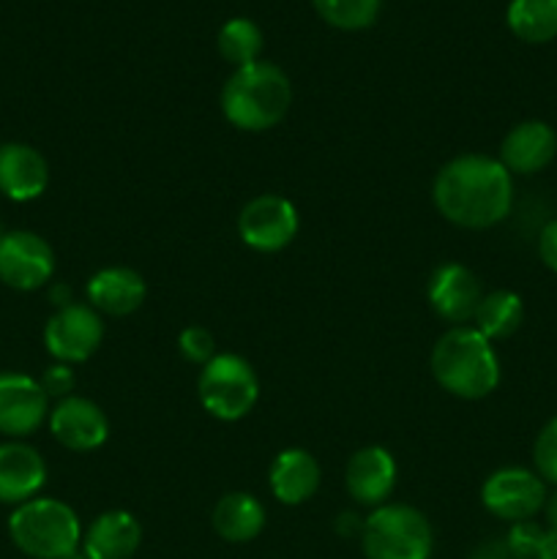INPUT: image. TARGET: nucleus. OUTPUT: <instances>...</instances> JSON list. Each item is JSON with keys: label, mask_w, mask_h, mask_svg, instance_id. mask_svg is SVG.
<instances>
[{"label": "nucleus", "mask_w": 557, "mask_h": 559, "mask_svg": "<svg viewBox=\"0 0 557 559\" xmlns=\"http://www.w3.org/2000/svg\"><path fill=\"white\" fill-rule=\"evenodd\" d=\"M431 200L446 222L462 229H489L513 207V175L497 156L462 153L440 167Z\"/></svg>", "instance_id": "f257e3e1"}, {"label": "nucleus", "mask_w": 557, "mask_h": 559, "mask_svg": "<svg viewBox=\"0 0 557 559\" xmlns=\"http://www.w3.org/2000/svg\"><path fill=\"white\" fill-rule=\"evenodd\" d=\"M431 377L451 396L478 402L500 385V358L473 325H457L431 347Z\"/></svg>", "instance_id": "f03ea898"}, {"label": "nucleus", "mask_w": 557, "mask_h": 559, "mask_svg": "<svg viewBox=\"0 0 557 559\" xmlns=\"http://www.w3.org/2000/svg\"><path fill=\"white\" fill-rule=\"evenodd\" d=\"M293 104V85L276 63L257 60L240 66L222 87V112L229 126L249 134L273 129Z\"/></svg>", "instance_id": "7ed1b4c3"}, {"label": "nucleus", "mask_w": 557, "mask_h": 559, "mask_svg": "<svg viewBox=\"0 0 557 559\" xmlns=\"http://www.w3.org/2000/svg\"><path fill=\"white\" fill-rule=\"evenodd\" d=\"M82 522L74 508L55 497H33L11 511L9 538L31 559H69L82 549Z\"/></svg>", "instance_id": "20e7f679"}, {"label": "nucleus", "mask_w": 557, "mask_h": 559, "mask_svg": "<svg viewBox=\"0 0 557 559\" xmlns=\"http://www.w3.org/2000/svg\"><path fill=\"white\" fill-rule=\"evenodd\" d=\"M360 549L366 559H429L435 533L418 508L386 502L364 519Z\"/></svg>", "instance_id": "39448f33"}, {"label": "nucleus", "mask_w": 557, "mask_h": 559, "mask_svg": "<svg viewBox=\"0 0 557 559\" xmlns=\"http://www.w3.org/2000/svg\"><path fill=\"white\" fill-rule=\"evenodd\" d=\"M197 396L208 415L224 424L244 420L260 399V377L254 366L235 353H216L200 369Z\"/></svg>", "instance_id": "423d86ee"}, {"label": "nucleus", "mask_w": 557, "mask_h": 559, "mask_svg": "<svg viewBox=\"0 0 557 559\" xmlns=\"http://www.w3.org/2000/svg\"><path fill=\"white\" fill-rule=\"evenodd\" d=\"M546 484L535 469L500 467L481 486V502L495 519L508 524L530 522L546 506Z\"/></svg>", "instance_id": "0eeeda50"}, {"label": "nucleus", "mask_w": 557, "mask_h": 559, "mask_svg": "<svg viewBox=\"0 0 557 559\" xmlns=\"http://www.w3.org/2000/svg\"><path fill=\"white\" fill-rule=\"evenodd\" d=\"M300 229L298 207L282 194H260L244 205L238 216V235L251 251L276 254L287 249Z\"/></svg>", "instance_id": "6e6552de"}, {"label": "nucleus", "mask_w": 557, "mask_h": 559, "mask_svg": "<svg viewBox=\"0 0 557 559\" xmlns=\"http://www.w3.org/2000/svg\"><path fill=\"white\" fill-rule=\"evenodd\" d=\"M104 342V320L93 306L66 304L44 325V347L58 364H85Z\"/></svg>", "instance_id": "1a4fd4ad"}, {"label": "nucleus", "mask_w": 557, "mask_h": 559, "mask_svg": "<svg viewBox=\"0 0 557 559\" xmlns=\"http://www.w3.org/2000/svg\"><path fill=\"white\" fill-rule=\"evenodd\" d=\"M55 276V251L27 229L0 233V282L20 293L42 289Z\"/></svg>", "instance_id": "9d476101"}, {"label": "nucleus", "mask_w": 557, "mask_h": 559, "mask_svg": "<svg viewBox=\"0 0 557 559\" xmlns=\"http://www.w3.org/2000/svg\"><path fill=\"white\" fill-rule=\"evenodd\" d=\"M49 418V396L42 382L22 371H0V435L31 437Z\"/></svg>", "instance_id": "9b49d317"}, {"label": "nucleus", "mask_w": 557, "mask_h": 559, "mask_svg": "<svg viewBox=\"0 0 557 559\" xmlns=\"http://www.w3.org/2000/svg\"><path fill=\"white\" fill-rule=\"evenodd\" d=\"M484 289L478 276L462 262H442L431 271L426 284V300L440 320L457 325H467L478 311Z\"/></svg>", "instance_id": "f8f14e48"}, {"label": "nucleus", "mask_w": 557, "mask_h": 559, "mask_svg": "<svg viewBox=\"0 0 557 559\" xmlns=\"http://www.w3.org/2000/svg\"><path fill=\"white\" fill-rule=\"evenodd\" d=\"M49 431L63 448L91 453L109 440V420L96 402L85 396H66L49 409Z\"/></svg>", "instance_id": "ddd939ff"}, {"label": "nucleus", "mask_w": 557, "mask_h": 559, "mask_svg": "<svg viewBox=\"0 0 557 559\" xmlns=\"http://www.w3.org/2000/svg\"><path fill=\"white\" fill-rule=\"evenodd\" d=\"M396 475L399 469L391 451H386L382 445H366L349 456L347 467H344V486L358 506L375 511L391 500L393 489H396Z\"/></svg>", "instance_id": "4468645a"}, {"label": "nucleus", "mask_w": 557, "mask_h": 559, "mask_svg": "<svg viewBox=\"0 0 557 559\" xmlns=\"http://www.w3.org/2000/svg\"><path fill=\"white\" fill-rule=\"evenodd\" d=\"M557 156V134L549 123L544 120H522L513 126L500 145V164L511 175H528L541 173L549 167Z\"/></svg>", "instance_id": "2eb2a0df"}, {"label": "nucleus", "mask_w": 557, "mask_h": 559, "mask_svg": "<svg viewBox=\"0 0 557 559\" xmlns=\"http://www.w3.org/2000/svg\"><path fill=\"white\" fill-rule=\"evenodd\" d=\"M47 484V462L33 445L9 440L0 445V502L22 506Z\"/></svg>", "instance_id": "dca6fc26"}, {"label": "nucleus", "mask_w": 557, "mask_h": 559, "mask_svg": "<svg viewBox=\"0 0 557 559\" xmlns=\"http://www.w3.org/2000/svg\"><path fill=\"white\" fill-rule=\"evenodd\" d=\"M87 306L107 317H129L145 304L147 284L134 267L109 265L93 273L85 284Z\"/></svg>", "instance_id": "f3484780"}, {"label": "nucleus", "mask_w": 557, "mask_h": 559, "mask_svg": "<svg viewBox=\"0 0 557 559\" xmlns=\"http://www.w3.org/2000/svg\"><path fill=\"white\" fill-rule=\"evenodd\" d=\"M49 164L25 142L0 145V194L11 202H33L47 191Z\"/></svg>", "instance_id": "a211bd4d"}, {"label": "nucleus", "mask_w": 557, "mask_h": 559, "mask_svg": "<svg viewBox=\"0 0 557 559\" xmlns=\"http://www.w3.org/2000/svg\"><path fill=\"white\" fill-rule=\"evenodd\" d=\"M320 484V462L304 448H287V451L276 453V459L271 462L268 486L282 506H304L317 495Z\"/></svg>", "instance_id": "6ab92c4d"}, {"label": "nucleus", "mask_w": 557, "mask_h": 559, "mask_svg": "<svg viewBox=\"0 0 557 559\" xmlns=\"http://www.w3.org/2000/svg\"><path fill=\"white\" fill-rule=\"evenodd\" d=\"M142 544V524L129 511L98 513L82 533V555L87 559H131Z\"/></svg>", "instance_id": "aec40b11"}, {"label": "nucleus", "mask_w": 557, "mask_h": 559, "mask_svg": "<svg viewBox=\"0 0 557 559\" xmlns=\"http://www.w3.org/2000/svg\"><path fill=\"white\" fill-rule=\"evenodd\" d=\"M211 522L227 544H249L265 530V508L249 491H229L213 506Z\"/></svg>", "instance_id": "412c9836"}, {"label": "nucleus", "mask_w": 557, "mask_h": 559, "mask_svg": "<svg viewBox=\"0 0 557 559\" xmlns=\"http://www.w3.org/2000/svg\"><path fill=\"white\" fill-rule=\"evenodd\" d=\"M524 320V304L517 293L511 289H495L481 298L478 311H475L473 322L475 331L486 336L489 342H502V338L513 336Z\"/></svg>", "instance_id": "4be33fe9"}, {"label": "nucleus", "mask_w": 557, "mask_h": 559, "mask_svg": "<svg viewBox=\"0 0 557 559\" xmlns=\"http://www.w3.org/2000/svg\"><path fill=\"white\" fill-rule=\"evenodd\" d=\"M506 22L519 41L546 44L557 38V0H511Z\"/></svg>", "instance_id": "5701e85b"}, {"label": "nucleus", "mask_w": 557, "mask_h": 559, "mask_svg": "<svg viewBox=\"0 0 557 559\" xmlns=\"http://www.w3.org/2000/svg\"><path fill=\"white\" fill-rule=\"evenodd\" d=\"M216 47L222 58L227 60L233 69L249 66L260 60L262 52V31L257 22L246 20V16H235L222 25L216 36Z\"/></svg>", "instance_id": "b1692460"}, {"label": "nucleus", "mask_w": 557, "mask_h": 559, "mask_svg": "<svg viewBox=\"0 0 557 559\" xmlns=\"http://www.w3.org/2000/svg\"><path fill=\"white\" fill-rule=\"evenodd\" d=\"M317 14L339 31H366L380 16L382 0H311Z\"/></svg>", "instance_id": "393cba45"}, {"label": "nucleus", "mask_w": 557, "mask_h": 559, "mask_svg": "<svg viewBox=\"0 0 557 559\" xmlns=\"http://www.w3.org/2000/svg\"><path fill=\"white\" fill-rule=\"evenodd\" d=\"M533 467L546 486L557 489V415L544 424L533 442Z\"/></svg>", "instance_id": "a878e982"}, {"label": "nucleus", "mask_w": 557, "mask_h": 559, "mask_svg": "<svg viewBox=\"0 0 557 559\" xmlns=\"http://www.w3.org/2000/svg\"><path fill=\"white\" fill-rule=\"evenodd\" d=\"M178 349L180 355H183V360H189V364L200 366L202 369V366L216 355V338H213V333L208 331V328L189 325L180 331Z\"/></svg>", "instance_id": "bb28decb"}, {"label": "nucleus", "mask_w": 557, "mask_h": 559, "mask_svg": "<svg viewBox=\"0 0 557 559\" xmlns=\"http://www.w3.org/2000/svg\"><path fill=\"white\" fill-rule=\"evenodd\" d=\"M544 535H546V530L538 527V524L530 519V522L511 524V530H508L506 546L519 559H535V555H538L541 540H544Z\"/></svg>", "instance_id": "cd10ccee"}, {"label": "nucleus", "mask_w": 557, "mask_h": 559, "mask_svg": "<svg viewBox=\"0 0 557 559\" xmlns=\"http://www.w3.org/2000/svg\"><path fill=\"white\" fill-rule=\"evenodd\" d=\"M38 382H42L44 393H47L49 399H58L60 402V399L71 396V391H74L76 385V374L69 364H58V360H55V364L44 371Z\"/></svg>", "instance_id": "c85d7f7f"}, {"label": "nucleus", "mask_w": 557, "mask_h": 559, "mask_svg": "<svg viewBox=\"0 0 557 559\" xmlns=\"http://www.w3.org/2000/svg\"><path fill=\"white\" fill-rule=\"evenodd\" d=\"M538 257L552 273H557V218L544 224L538 235Z\"/></svg>", "instance_id": "c756f323"}, {"label": "nucleus", "mask_w": 557, "mask_h": 559, "mask_svg": "<svg viewBox=\"0 0 557 559\" xmlns=\"http://www.w3.org/2000/svg\"><path fill=\"white\" fill-rule=\"evenodd\" d=\"M473 559H519V557L508 549L506 540H500V544H497V540H491V544L481 546V549L473 555Z\"/></svg>", "instance_id": "7c9ffc66"}, {"label": "nucleus", "mask_w": 557, "mask_h": 559, "mask_svg": "<svg viewBox=\"0 0 557 559\" xmlns=\"http://www.w3.org/2000/svg\"><path fill=\"white\" fill-rule=\"evenodd\" d=\"M535 559H557V533L546 530V535H544V540H541L538 555H535Z\"/></svg>", "instance_id": "2f4dec72"}, {"label": "nucleus", "mask_w": 557, "mask_h": 559, "mask_svg": "<svg viewBox=\"0 0 557 559\" xmlns=\"http://www.w3.org/2000/svg\"><path fill=\"white\" fill-rule=\"evenodd\" d=\"M544 516H546V530L557 533V489L546 497V506H544Z\"/></svg>", "instance_id": "473e14b6"}, {"label": "nucleus", "mask_w": 557, "mask_h": 559, "mask_svg": "<svg viewBox=\"0 0 557 559\" xmlns=\"http://www.w3.org/2000/svg\"><path fill=\"white\" fill-rule=\"evenodd\" d=\"M69 559H87V557L82 555V551H76V555H74V557H69Z\"/></svg>", "instance_id": "72a5a7b5"}]
</instances>
